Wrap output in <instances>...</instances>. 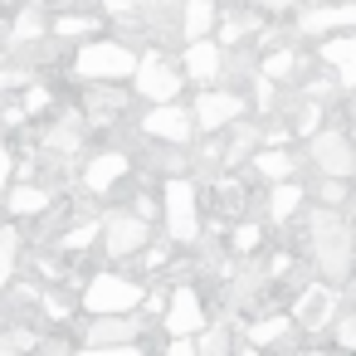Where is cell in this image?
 I'll return each instance as SVG.
<instances>
[{
	"instance_id": "ac0fdd59",
	"label": "cell",
	"mask_w": 356,
	"mask_h": 356,
	"mask_svg": "<svg viewBox=\"0 0 356 356\" xmlns=\"http://www.w3.org/2000/svg\"><path fill=\"white\" fill-rule=\"evenodd\" d=\"M298 205H302V191L283 176V186H273V195H268V215H273V220H288Z\"/></svg>"
},
{
	"instance_id": "4fadbf2b",
	"label": "cell",
	"mask_w": 356,
	"mask_h": 356,
	"mask_svg": "<svg viewBox=\"0 0 356 356\" xmlns=\"http://www.w3.org/2000/svg\"><path fill=\"white\" fill-rule=\"evenodd\" d=\"M186 74L195 83H215L220 79V44H210V35L186 40Z\"/></svg>"
},
{
	"instance_id": "3957f363",
	"label": "cell",
	"mask_w": 356,
	"mask_h": 356,
	"mask_svg": "<svg viewBox=\"0 0 356 356\" xmlns=\"http://www.w3.org/2000/svg\"><path fill=\"white\" fill-rule=\"evenodd\" d=\"M132 49L122 40H93L79 49V74L83 79H127L132 74Z\"/></svg>"
},
{
	"instance_id": "f546056e",
	"label": "cell",
	"mask_w": 356,
	"mask_h": 356,
	"mask_svg": "<svg viewBox=\"0 0 356 356\" xmlns=\"http://www.w3.org/2000/svg\"><path fill=\"white\" fill-rule=\"evenodd\" d=\"M322 200L341 210V200H346V186H341V176H327V186H322Z\"/></svg>"
},
{
	"instance_id": "83f0119b",
	"label": "cell",
	"mask_w": 356,
	"mask_h": 356,
	"mask_svg": "<svg viewBox=\"0 0 356 356\" xmlns=\"http://www.w3.org/2000/svg\"><path fill=\"white\" fill-rule=\"evenodd\" d=\"M93 239H98V225H93V220H88V225H79V229H69V234H64V244H69V249H88V244H93Z\"/></svg>"
},
{
	"instance_id": "1f68e13d",
	"label": "cell",
	"mask_w": 356,
	"mask_h": 356,
	"mask_svg": "<svg viewBox=\"0 0 356 356\" xmlns=\"http://www.w3.org/2000/svg\"><path fill=\"white\" fill-rule=\"evenodd\" d=\"M225 346H229V337H225V332H205V337H200V351H210V356H215V351H225Z\"/></svg>"
},
{
	"instance_id": "ba28073f",
	"label": "cell",
	"mask_w": 356,
	"mask_h": 356,
	"mask_svg": "<svg viewBox=\"0 0 356 356\" xmlns=\"http://www.w3.org/2000/svg\"><path fill=\"white\" fill-rule=\"evenodd\" d=\"M234 118H244V103L234 93H200L195 108H191V122H200V132H220Z\"/></svg>"
},
{
	"instance_id": "d6986e66",
	"label": "cell",
	"mask_w": 356,
	"mask_h": 356,
	"mask_svg": "<svg viewBox=\"0 0 356 356\" xmlns=\"http://www.w3.org/2000/svg\"><path fill=\"white\" fill-rule=\"evenodd\" d=\"M15 259H20V229H0V293H6L10 273H15Z\"/></svg>"
},
{
	"instance_id": "4316f807",
	"label": "cell",
	"mask_w": 356,
	"mask_h": 356,
	"mask_svg": "<svg viewBox=\"0 0 356 356\" xmlns=\"http://www.w3.org/2000/svg\"><path fill=\"white\" fill-rule=\"evenodd\" d=\"M332 317H337V312H332ZM337 346H341V351L356 346V312H341V317H337Z\"/></svg>"
},
{
	"instance_id": "7c38bea8",
	"label": "cell",
	"mask_w": 356,
	"mask_h": 356,
	"mask_svg": "<svg viewBox=\"0 0 356 356\" xmlns=\"http://www.w3.org/2000/svg\"><path fill=\"white\" fill-rule=\"evenodd\" d=\"M142 317H122V312H98L93 332H88V346H127L137 337Z\"/></svg>"
},
{
	"instance_id": "5bb4252c",
	"label": "cell",
	"mask_w": 356,
	"mask_h": 356,
	"mask_svg": "<svg viewBox=\"0 0 356 356\" xmlns=\"http://www.w3.org/2000/svg\"><path fill=\"white\" fill-rule=\"evenodd\" d=\"M122 171H127V156H122V152H103V156L88 161L83 186H88L93 195H103V191H113V181H122Z\"/></svg>"
},
{
	"instance_id": "4dcf8cb0",
	"label": "cell",
	"mask_w": 356,
	"mask_h": 356,
	"mask_svg": "<svg viewBox=\"0 0 356 356\" xmlns=\"http://www.w3.org/2000/svg\"><path fill=\"white\" fill-rule=\"evenodd\" d=\"M20 346H35L30 332H10V337H0V351H20Z\"/></svg>"
},
{
	"instance_id": "f1b7e54d",
	"label": "cell",
	"mask_w": 356,
	"mask_h": 356,
	"mask_svg": "<svg viewBox=\"0 0 356 356\" xmlns=\"http://www.w3.org/2000/svg\"><path fill=\"white\" fill-rule=\"evenodd\" d=\"M234 249H239V254L259 249V225H239V229H234Z\"/></svg>"
},
{
	"instance_id": "d590c367",
	"label": "cell",
	"mask_w": 356,
	"mask_h": 356,
	"mask_svg": "<svg viewBox=\"0 0 356 356\" xmlns=\"http://www.w3.org/2000/svg\"><path fill=\"white\" fill-rule=\"evenodd\" d=\"M195 346H191V337H171V356H191Z\"/></svg>"
},
{
	"instance_id": "30bf717a",
	"label": "cell",
	"mask_w": 356,
	"mask_h": 356,
	"mask_svg": "<svg viewBox=\"0 0 356 356\" xmlns=\"http://www.w3.org/2000/svg\"><path fill=\"white\" fill-rule=\"evenodd\" d=\"M332 312H337V293L332 288H302V298L293 302V317L302 327H312V332H322L332 322Z\"/></svg>"
},
{
	"instance_id": "8d00e7d4",
	"label": "cell",
	"mask_w": 356,
	"mask_h": 356,
	"mask_svg": "<svg viewBox=\"0 0 356 356\" xmlns=\"http://www.w3.org/2000/svg\"><path fill=\"white\" fill-rule=\"evenodd\" d=\"M137 215H142V220L156 215V200H152V195H137Z\"/></svg>"
},
{
	"instance_id": "9a60e30c",
	"label": "cell",
	"mask_w": 356,
	"mask_h": 356,
	"mask_svg": "<svg viewBox=\"0 0 356 356\" xmlns=\"http://www.w3.org/2000/svg\"><path fill=\"white\" fill-rule=\"evenodd\" d=\"M351 20H356V6H312V10H302V35L346 30Z\"/></svg>"
},
{
	"instance_id": "d4e9b609",
	"label": "cell",
	"mask_w": 356,
	"mask_h": 356,
	"mask_svg": "<svg viewBox=\"0 0 356 356\" xmlns=\"http://www.w3.org/2000/svg\"><path fill=\"white\" fill-rule=\"evenodd\" d=\"M54 30H59L64 40H79V35H93V20H88V15H64Z\"/></svg>"
},
{
	"instance_id": "52a82bcc",
	"label": "cell",
	"mask_w": 356,
	"mask_h": 356,
	"mask_svg": "<svg viewBox=\"0 0 356 356\" xmlns=\"http://www.w3.org/2000/svg\"><path fill=\"white\" fill-rule=\"evenodd\" d=\"M98 234L108 239L113 259H132V254L147 249V220L142 215H113L108 225H98Z\"/></svg>"
},
{
	"instance_id": "ab89813d",
	"label": "cell",
	"mask_w": 356,
	"mask_h": 356,
	"mask_svg": "<svg viewBox=\"0 0 356 356\" xmlns=\"http://www.w3.org/2000/svg\"><path fill=\"white\" fill-rule=\"evenodd\" d=\"M264 6H268V10L278 15V10H293V6H298V0H264Z\"/></svg>"
},
{
	"instance_id": "5b68a950",
	"label": "cell",
	"mask_w": 356,
	"mask_h": 356,
	"mask_svg": "<svg viewBox=\"0 0 356 356\" xmlns=\"http://www.w3.org/2000/svg\"><path fill=\"white\" fill-rule=\"evenodd\" d=\"M132 79H137V93L152 98V103H171L181 93V74L171 64H161V54H147L132 64Z\"/></svg>"
},
{
	"instance_id": "7a4b0ae2",
	"label": "cell",
	"mask_w": 356,
	"mask_h": 356,
	"mask_svg": "<svg viewBox=\"0 0 356 356\" xmlns=\"http://www.w3.org/2000/svg\"><path fill=\"white\" fill-rule=\"evenodd\" d=\"M161 200H166V234H171L176 244H195V234H200V200H195V186H191V181H166Z\"/></svg>"
},
{
	"instance_id": "9c48e42d",
	"label": "cell",
	"mask_w": 356,
	"mask_h": 356,
	"mask_svg": "<svg viewBox=\"0 0 356 356\" xmlns=\"http://www.w3.org/2000/svg\"><path fill=\"white\" fill-rule=\"evenodd\" d=\"M191 127H195L191 113L176 108V103H156V108L147 113V122H142V132H147V137H161V142H186Z\"/></svg>"
},
{
	"instance_id": "cb8c5ba5",
	"label": "cell",
	"mask_w": 356,
	"mask_h": 356,
	"mask_svg": "<svg viewBox=\"0 0 356 356\" xmlns=\"http://www.w3.org/2000/svg\"><path fill=\"white\" fill-rule=\"evenodd\" d=\"M288 74H293V54L288 49H273L264 59V79H288Z\"/></svg>"
},
{
	"instance_id": "2e32d148",
	"label": "cell",
	"mask_w": 356,
	"mask_h": 356,
	"mask_svg": "<svg viewBox=\"0 0 356 356\" xmlns=\"http://www.w3.org/2000/svg\"><path fill=\"white\" fill-rule=\"evenodd\" d=\"M210 30H215V0H191L186 15H181V35L186 40H200Z\"/></svg>"
},
{
	"instance_id": "603a6c76",
	"label": "cell",
	"mask_w": 356,
	"mask_h": 356,
	"mask_svg": "<svg viewBox=\"0 0 356 356\" xmlns=\"http://www.w3.org/2000/svg\"><path fill=\"white\" fill-rule=\"evenodd\" d=\"M322 59H327L332 69H341V64H356V40H351V35H337V40H327V44H322Z\"/></svg>"
},
{
	"instance_id": "7402d4cb",
	"label": "cell",
	"mask_w": 356,
	"mask_h": 356,
	"mask_svg": "<svg viewBox=\"0 0 356 356\" xmlns=\"http://www.w3.org/2000/svg\"><path fill=\"white\" fill-rule=\"evenodd\" d=\"M283 332H288V317H283V312H268L264 322L249 327V341H254V346H268V341H278Z\"/></svg>"
},
{
	"instance_id": "ffe728a7",
	"label": "cell",
	"mask_w": 356,
	"mask_h": 356,
	"mask_svg": "<svg viewBox=\"0 0 356 356\" xmlns=\"http://www.w3.org/2000/svg\"><path fill=\"white\" fill-rule=\"evenodd\" d=\"M254 166H259V176H268V181H283V176H293V156L278 147V152H259L254 156Z\"/></svg>"
},
{
	"instance_id": "8fae6325",
	"label": "cell",
	"mask_w": 356,
	"mask_h": 356,
	"mask_svg": "<svg viewBox=\"0 0 356 356\" xmlns=\"http://www.w3.org/2000/svg\"><path fill=\"white\" fill-rule=\"evenodd\" d=\"M200 322H205V312H200L195 288H176V298L166 307V332L171 337H191V332H200Z\"/></svg>"
},
{
	"instance_id": "8992f818",
	"label": "cell",
	"mask_w": 356,
	"mask_h": 356,
	"mask_svg": "<svg viewBox=\"0 0 356 356\" xmlns=\"http://www.w3.org/2000/svg\"><path fill=\"white\" fill-rule=\"evenodd\" d=\"M312 161H317L322 176H341V181L356 171V152H351L346 132H317L312 137Z\"/></svg>"
},
{
	"instance_id": "836d02e7",
	"label": "cell",
	"mask_w": 356,
	"mask_h": 356,
	"mask_svg": "<svg viewBox=\"0 0 356 356\" xmlns=\"http://www.w3.org/2000/svg\"><path fill=\"white\" fill-rule=\"evenodd\" d=\"M103 6H108L113 15H127V10H137V6H142V0H103Z\"/></svg>"
},
{
	"instance_id": "e0dca14e",
	"label": "cell",
	"mask_w": 356,
	"mask_h": 356,
	"mask_svg": "<svg viewBox=\"0 0 356 356\" xmlns=\"http://www.w3.org/2000/svg\"><path fill=\"white\" fill-rule=\"evenodd\" d=\"M44 205H49V191H40V186H10V195H6L10 215H40Z\"/></svg>"
},
{
	"instance_id": "d6a6232c",
	"label": "cell",
	"mask_w": 356,
	"mask_h": 356,
	"mask_svg": "<svg viewBox=\"0 0 356 356\" xmlns=\"http://www.w3.org/2000/svg\"><path fill=\"white\" fill-rule=\"evenodd\" d=\"M239 35H244V20H229V25H220V40H225V44H234Z\"/></svg>"
},
{
	"instance_id": "6da1fadb",
	"label": "cell",
	"mask_w": 356,
	"mask_h": 356,
	"mask_svg": "<svg viewBox=\"0 0 356 356\" xmlns=\"http://www.w3.org/2000/svg\"><path fill=\"white\" fill-rule=\"evenodd\" d=\"M307 239H312L317 268H322L332 283H346V273H351V229H346V220L337 215V205H327V210H317V215L307 220Z\"/></svg>"
},
{
	"instance_id": "277c9868",
	"label": "cell",
	"mask_w": 356,
	"mask_h": 356,
	"mask_svg": "<svg viewBox=\"0 0 356 356\" xmlns=\"http://www.w3.org/2000/svg\"><path fill=\"white\" fill-rule=\"evenodd\" d=\"M142 302V283L137 278H122V273H98L83 293V307L88 312H132Z\"/></svg>"
},
{
	"instance_id": "e575fe53",
	"label": "cell",
	"mask_w": 356,
	"mask_h": 356,
	"mask_svg": "<svg viewBox=\"0 0 356 356\" xmlns=\"http://www.w3.org/2000/svg\"><path fill=\"white\" fill-rule=\"evenodd\" d=\"M10 166H15V161H10V152L0 147V191H6V181H10Z\"/></svg>"
},
{
	"instance_id": "f35d334b",
	"label": "cell",
	"mask_w": 356,
	"mask_h": 356,
	"mask_svg": "<svg viewBox=\"0 0 356 356\" xmlns=\"http://www.w3.org/2000/svg\"><path fill=\"white\" fill-rule=\"evenodd\" d=\"M49 103V88H30V108H44Z\"/></svg>"
},
{
	"instance_id": "60d3db41",
	"label": "cell",
	"mask_w": 356,
	"mask_h": 356,
	"mask_svg": "<svg viewBox=\"0 0 356 356\" xmlns=\"http://www.w3.org/2000/svg\"><path fill=\"white\" fill-rule=\"evenodd\" d=\"M10 83H20V74L15 69H0V88H10Z\"/></svg>"
},
{
	"instance_id": "74e56055",
	"label": "cell",
	"mask_w": 356,
	"mask_h": 356,
	"mask_svg": "<svg viewBox=\"0 0 356 356\" xmlns=\"http://www.w3.org/2000/svg\"><path fill=\"white\" fill-rule=\"evenodd\" d=\"M0 122H6V127H20V122H25V108H10V113L0 118Z\"/></svg>"
},
{
	"instance_id": "484cf974",
	"label": "cell",
	"mask_w": 356,
	"mask_h": 356,
	"mask_svg": "<svg viewBox=\"0 0 356 356\" xmlns=\"http://www.w3.org/2000/svg\"><path fill=\"white\" fill-rule=\"evenodd\" d=\"M254 137H259L254 127H239V132H234V142H229V161H234V166H239V161L254 152Z\"/></svg>"
},
{
	"instance_id": "44dd1931",
	"label": "cell",
	"mask_w": 356,
	"mask_h": 356,
	"mask_svg": "<svg viewBox=\"0 0 356 356\" xmlns=\"http://www.w3.org/2000/svg\"><path fill=\"white\" fill-rule=\"evenodd\" d=\"M44 35V15L30 6V10H20V20H15V30H10V44H30V40H40Z\"/></svg>"
}]
</instances>
